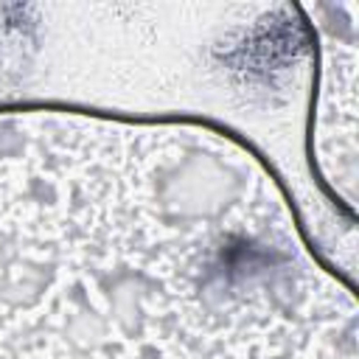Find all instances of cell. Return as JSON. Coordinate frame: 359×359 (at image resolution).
<instances>
[{"mask_svg": "<svg viewBox=\"0 0 359 359\" xmlns=\"http://www.w3.org/2000/svg\"><path fill=\"white\" fill-rule=\"evenodd\" d=\"M247 143H250V140H247ZM250 146H253V143H250ZM253 149H255V146H253ZM255 152H258V149H255ZM258 157H261V154H258ZM261 160H264V157H261ZM264 166H266V160H264ZM266 171H269V166H266ZM269 174H272V171H269ZM272 180H275V177H272ZM278 188H281V185H278ZM283 196H286V194H283ZM286 202H289V199H286Z\"/></svg>", "mask_w": 359, "mask_h": 359, "instance_id": "1", "label": "cell"}]
</instances>
